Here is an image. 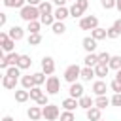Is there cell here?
<instances>
[{
    "label": "cell",
    "instance_id": "6da1fadb",
    "mask_svg": "<svg viewBox=\"0 0 121 121\" xmlns=\"http://www.w3.org/2000/svg\"><path fill=\"white\" fill-rule=\"evenodd\" d=\"M19 17L23 19V21H26V23H30V21H38L40 17H42V13H40V8L38 6H25V8H21L19 9Z\"/></svg>",
    "mask_w": 121,
    "mask_h": 121
},
{
    "label": "cell",
    "instance_id": "7a4b0ae2",
    "mask_svg": "<svg viewBox=\"0 0 121 121\" xmlns=\"http://www.w3.org/2000/svg\"><path fill=\"white\" fill-rule=\"evenodd\" d=\"M78 78H81V68L78 64H70L66 70H64V81H68L70 85L78 81Z\"/></svg>",
    "mask_w": 121,
    "mask_h": 121
},
{
    "label": "cell",
    "instance_id": "3957f363",
    "mask_svg": "<svg viewBox=\"0 0 121 121\" xmlns=\"http://www.w3.org/2000/svg\"><path fill=\"white\" fill-rule=\"evenodd\" d=\"M42 112H43V119L45 121H57L60 117V110H59L57 104H47V106L42 108Z\"/></svg>",
    "mask_w": 121,
    "mask_h": 121
},
{
    "label": "cell",
    "instance_id": "277c9868",
    "mask_svg": "<svg viewBox=\"0 0 121 121\" xmlns=\"http://www.w3.org/2000/svg\"><path fill=\"white\" fill-rule=\"evenodd\" d=\"M79 28L81 30H95L98 28V17L95 15H85L79 19Z\"/></svg>",
    "mask_w": 121,
    "mask_h": 121
},
{
    "label": "cell",
    "instance_id": "5b68a950",
    "mask_svg": "<svg viewBox=\"0 0 121 121\" xmlns=\"http://www.w3.org/2000/svg\"><path fill=\"white\" fill-rule=\"evenodd\" d=\"M87 8H89V0H76L70 8V15L72 17H81Z\"/></svg>",
    "mask_w": 121,
    "mask_h": 121
},
{
    "label": "cell",
    "instance_id": "8992f818",
    "mask_svg": "<svg viewBox=\"0 0 121 121\" xmlns=\"http://www.w3.org/2000/svg\"><path fill=\"white\" fill-rule=\"evenodd\" d=\"M45 91H47V95H57L60 91V79L57 76H49L45 81Z\"/></svg>",
    "mask_w": 121,
    "mask_h": 121
},
{
    "label": "cell",
    "instance_id": "52a82bcc",
    "mask_svg": "<svg viewBox=\"0 0 121 121\" xmlns=\"http://www.w3.org/2000/svg\"><path fill=\"white\" fill-rule=\"evenodd\" d=\"M42 72L45 76H51L55 72V60H53V57H43L42 59Z\"/></svg>",
    "mask_w": 121,
    "mask_h": 121
},
{
    "label": "cell",
    "instance_id": "ba28073f",
    "mask_svg": "<svg viewBox=\"0 0 121 121\" xmlns=\"http://www.w3.org/2000/svg\"><path fill=\"white\" fill-rule=\"evenodd\" d=\"M9 38L11 40H15V42H19V40H23V36H25V28L23 26H19V25H13L11 28H9Z\"/></svg>",
    "mask_w": 121,
    "mask_h": 121
},
{
    "label": "cell",
    "instance_id": "9c48e42d",
    "mask_svg": "<svg viewBox=\"0 0 121 121\" xmlns=\"http://www.w3.org/2000/svg\"><path fill=\"white\" fill-rule=\"evenodd\" d=\"M68 93H70V96H72V98H76V100H79V98L83 96V85L76 81V83H72V85H70V89H68Z\"/></svg>",
    "mask_w": 121,
    "mask_h": 121
},
{
    "label": "cell",
    "instance_id": "30bf717a",
    "mask_svg": "<svg viewBox=\"0 0 121 121\" xmlns=\"http://www.w3.org/2000/svg\"><path fill=\"white\" fill-rule=\"evenodd\" d=\"M81 45H83V49H85L87 53H95V51H96V40H95L93 36H87V38H83Z\"/></svg>",
    "mask_w": 121,
    "mask_h": 121
},
{
    "label": "cell",
    "instance_id": "8fae6325",
    "mask_svg": "<svg viewBox=\"0 0 121 121\" xmlns=\"http://www.w3.org/2000/svg\"><path fill=\"white\" fill-rule=\"evenodd\" d=\"M53 15H55V21H62V23H64V19L70 17V9H68L66 6H62V8H55Z\"/></svg>",
    "mask_w": 121,
    "mask_h": 121
},
{
    "label": "cell",
    "instance_id": "7c38bea8",
    "mask_svg": "<svg viewBox=\"0 0 121 121\" xmlns=\"http://www.w3.org/2000/svg\"><path fill=\"white\" fill-rule=\"evenodd\" d=\"M106 91H108V87H106V81H102V79H96V81L93 83V93H95L96 96H102V95H106Z\"/></svg>",
    "mask_w": 121,
    "mask_h": 121
},
{
    "label": "cell",
    "instance_id": "4fadbf2b",
    "mask_svg": "<svg viewBox=\"0 0 121 121\" xmlns=\"http://www.w3.org/2000/svg\"><path fill=\"white\" fill-rule=\"evenodd\" d=\"M26 115H28L30 121H38V119L43 117V112H42V108H38V106H30L28 112H26Z\"/></svg>",
    "mask_w": 121,
    "mask_h": 121
},
{
    "label": "cell",
    "instance_id": "5bb4252c",
    "mask_svg": "<svg viewBox=\"0 0 121 121\" xmlns=\"http://www.w3.org/2000/svg\"><path fill=\"white\" fill-rule=\"evenodd\" d=\"M85 113H87V119H89V121H100V119H102V110L96 108V106H93V108L87 110Z\"/></svg>",
    "mask_w": 121,
    "mask_h": 121
},
{
    "label": "cell",
    "instance_id": "9a60e30c",
    "mask_svg": "<svg viewBox=\"0 0 121 121\" xmlns=\"http://www.w3.org/2000/svg\"><path fill=\"white\" fill-rule=\"evenodd\" d=\"M62 108H64L66 112H74L76 108H79V102H78L76 98L68 96V98H64V100H62Z\"/></svg>",
    "mask_w": 121,
    "mask_h": 121
},
{
    "label": "cell",
    "instance_id": "2e32d148",
    "mask_svg": "<svg viewBox=\"0 0 121 121\" xmlns=\"http://www.w3.org/2000/svg\"><path fill=\"white\" fill-rule=\"evenodd\" d=\"M108 72H110V66H108V64H100V62H98V64L95 66V76H96L98 79L106 78V76H108Z\"/></svg>",
    "mask_w": 121,
    "mask_h": 121
},
{
    "label": "cell",
    "instance_id": "e0dca14e",
    "mask_svg": "<svg viewBox=\"0 0 121 121\" xmlns=\"http://www.w3.org/2000/svg\"><path fill=\"white\" fill-rule=\"evenodd\" d=\"M2 87L4 89H15L17 87V78H11V76H6L2 78Z\"/></svg>",
    "mask_w": 121,
    "mask_h": 121
},
{
    "label": "cell",
    "instance_id": "ac0fdd59",
    "mask_svg": "<svg viewBox=\"0 0 121 121\" xmlns=\"http://www.w3.org/2000/svg\"><path fill=\"white\" fill-rule=\"evenodd\" d=\"M83 62H85V66L95 68V66L98 64V55H96V53H87V55H85V59H83Z\"/></svg>",
    "mask_w": 121,
    "mask_h": 121
},
{
    "label": "cell",
    "instance_id": "d6986e66",
    "mask_svg": "<svg viewBox=\"0 0 121 121\" xmlns=\"http://www.w3.org/2000/svg\"><path fill=\"white\" fill-rule=\"evenodd\" d=\"M78 102H79V108H83L85 112H87V110H91V108L95 106V100H93L91 96H85V95H83V96H81Z\"/></svg>",
    "mask_w": 121,
    "mask_h": 121
},
{
    "label": "cell",
    "instance_id": "ffe728a7",
    "mask_svg": "<svg viewBox=\"0 0 121 121\" xmlns=\"http://www.w3.org/2000/svg\"><path fill=\"white\" fill-rule=\"evenodd\" d=\"M38 8H40V13H42V15H53V11H55V9H53V4H51V2H45V0H43Z\"/></svg>",
    "mask_w": 121,
    "mask_h": 121
},
{
    "label": "cell",
    "instance_id": "44dd1931",
    "mask_svg": "<svg viewBox=\"0 0 121 121\" xmlns=\"http://www.w3.org/2000/svg\"><path fill=\"white\" fill-rule=\"evenodd\" d=\"M91 36L98 42V40H104V38H108V28H95V30H91Z\"/></svg>",
    "mask_w": 121,
    "mask_h": 121
},
{
    "label": "cell",
    "instance_id": "7402d4cb",
    "mask_svg": "<svg viewBox=\"0 0 121 121\" xmlns=\"http://www.w3.org/2000/svg\"><path fill=\"white\" fill-rule=\"evenodd\" d=\"M93 78H95V68L83 66V68H81V79H83V81H91Z\"/></svg>",
    "mask_w": 121,
    "mask_h": 121
},
{
    "label": "cell",
    "instance_id": "603a6c76",
    "mask_svg": "<svg viewBox=\"0 0 121 121\" xmlns=\"http://www.w3.org/2000/svg\"><path fill=\"white\" fill-rule=\"evenodd\" d=\"M21 85H23V89H26V91H30L32 87H36L32 74H30V76H23V78H21Z\"/></svg>",
    "mask_w": 121,
    "mask_h": 121
},
{
    "label": "cell",
    "instance_id": "cb8c5ba5",
    "mask_svg": "<svg viewBox=\"0 0 121 121\" xmlns=\"http://www.w3.org/2000/svg\"><path fill=\"white\" fill-rule=\"evenodd\" d=\"M30 98V91H26V89H19V91H15V100L17 102H26Z\"/></svg>",
    "mask_w": 121,
    "mask_h": 121
},
{
    "label": "cell",
    "instance_id": "d4e9b609",
    "mask_svg": "<svg viewBox=\"0 0 121 121\" xmlns=\"http://www.w3.org/2000/svg\"><path fill=\"white\" fill-rule=\"evenodd\" d=\"M2 2H4L6 8H17V9L26 6V0H2Z\"/></svg>",
    "mask_w": 121,
    "mask_h": 121
},
{
    "label": "cell",
    "instance_id": "484cf974",
    "mask_svg": "<svg viewBox=\"0 0 121 121\" xmlns=\"http://www.w3.org/2000/svg\"><path fill=\"white\" fill-rule=\"evenodd\" d=\"M40 28H42V23H40V21H30V23H26L28 34H40Z\"/></svg>",
    "mask_w": 121,
    "mask_h": 121
},
{
    "label": "cell",
    "instance_id": "4316f807",
    "mask_svg": "<svg viewBox=\"0 0 121 121\" xmlns=\"http://www.w3.org/2000/svg\"><path fill=\"white\" fill-rule=\"evenodd\" d=\"M108 104H112V100H110L106 95H102V96H96V98H95V106H96V108H100V110H104Z\"/></svg>",
    "mask_w": 121,
    "mask_h": 121
},
{
    "label": "cell",
    "instance_id": "83f0119b",
    "mask_svg": "<svg viewBox=\"0 0 121 121\" xmlns=\"http://www.w3.org/2000/svg\"><path fill=\"white\" fill-rule=\"evenodd\" d=\"M0 47H2V51L4 53H13V47H15V40H6V42H2L0 43Z\"/></svg>",
    "mask_w": 121,
    "mask_h": 121
},
{
    "label": "cell",
    "instance_id": "f1b7e54d",
    "mask_svg": "<svg viewBox=\"0 0 121 121\" xmlns=\"http://www.w3.org/2000/svg\"><path fill=\"white\" fill-rule=\"evenodd\" d=\"M30 64H32V60H30V57L28 55H21V59H19V68L21 70H26V68H30Z\"/></svg>",
    "mask_w": 121,
    "mask_h": 121
},
{
    "label": "cell",
    "instance_id": "f546056e",
    "mask_svg": "<svg viewBox=\"0 0 121 121\" xmlns=\"http://www.w3.org/2000/svg\"><path fill=\"white\" fill-rule=\"evenodd\" d=\"M108 66H110L112 70H115V72H117V70H121V55H113Z\"/></svg>",
    "mask_w": 121,
    "mask_h": 121
},
{
    "label": "cell",
    "instance_id": "4dcf8cb0",
    "mask_svg": "<svg viewBox=\"0 0 121 121\" xmlns=\"http://www.w3.org/2000/svg\"><path fill=\"white\" fill-rule=\"evenodd\" d=\"M51 28H53L55 34H64V32H66V25H64L62 21H55V25H53Z\"/></svg>",
    "mask_w": 121,
    "mask_h": 121
},
{
    "label": "cell",
    "instance_id": "1f68e13d",
    "mask_svg": "<svg viewBox=\"0 0 121 121\" xmlns=\"http://www.w3.org/2000/svg\"><path fill=\"white\" fill-rule=\"evenodd\" d=\"M43 95H45V93H43V91H42V87H38V85L30 89V98H32V100H38V98H42Z\"/></svg>",
    "mask_w": 121,
    "mask_h": 121
},
{
    "label": "cell",
    "instance_id": "d6a6232c",
    "mask_svg": "<svg viewBox=\"0 0 121 121\" xmlns=\"http://www.w3.org/2000/svg\"><path fill=\"white\" fill-rule=\"evenodd\" d=\"M40 23L45 25V26H53L55 25V15H42L40 17Z\"/></svg>",
    "mask_w": 121,
    "mask_h": 121
},
{
    "label": "cell",
    "instance_id": "836d02e7",
    "mask_svg": "<svg viewBox=\"0 0 121 121\" xmlns=\"http://www.w3.org/2000/svg\"><path fill=\"white\" fill-rule=\"evenodd\" d=\"M4 74H6V76H11V78H17V79H19V76H21V68H19V66H9V68H8Z\"/></svg>",
    "mask_w": 121,
    "mask_h": 121
},
{
    "label": "cell",
    "instance_id": "e575fe53",
    "mask_svg": "<svg viewBox=\"0 0 121 121\" xmlns=\"http://www.w3.org/2000/svg\"><path fill=\"white\" fill-rule=\"evenodd\" d=\"M42 43V34H28V45H40Z\"/></svg>",
    "mask_w": 121,
    "mask_h": 121
},
{
    "label": "cell",
    "instance_id": "d590c367",
    "mask_svg": "<svg viewBox=\"0 0 121 121\" xmlns=\"http://www.w3.org/2000/svg\"><path fill=\"white\" fill-rule=\"evenodd\" d=\"M110 60H112V55H110L108 51L98 53V62H100V64H110Z\"/></svg>",
    "mask_w": 121,
    "mask_h": 121
},
{
    "label": "cell",
    "instance_id": "8d00e7d4",
    "mask_svg": "<svg viewBox=\"0 0 121 121\" xmlns=\"http://www.w3.org/2000/svg\"><path fill=\"white\" fill-rule=\"evenodd\" d=\"M32 78H34V83H36L38 87H40V85H42L43 81H47V79H45V74H43V72H34V74H32Z\"/></svg>",
    "mask_w": 121,
    "mask_h": 121
},
{
    "label": "cell",
    "instance_id": "74e56055",
    "mask_svg": "<svg viewBox=\"0 0 121 121\" xmlns=\"http://www.w3.org/2000/svg\"><path fill=\"white\" fill-rule=\"evenodd\" d=\"M60 121H76V117H74V112H62L60 113Z\"/></svg>",
    "mask_w": 121,
    "mask_h": 121
},
{
    "label": "cell",
    "instance_id": "f35d334b",
    "mask_svg": "<svg viewBox=\"0 0 121 121\" xmlns=\"http://www.w3.org/2000/svg\"><path fill=\"white\" fill-rule=\"evenodd\" d=\"M100 6L104 9H113L115 8V0H100Z\"/></svg>",
    "mask_w": 121,
    "mask_h": 121
},
{
    "label": "cell",
    "instance_id": "ab89813d",
    "mask_svg": "<svg viewBox=\"0 0 121 121\" xmlns=\"http://www.w3.org/2000/svg\"><path fill=\"white\" fill-rule=\"evenodd\" d=\"M110 100H112L113 106H119V108H121V93H113V96H112Z\"/></svg>",
    "mask_w": 121,
    "mask_h": 121
},
{
    "label": "cell",
    "instance_id": "60d3db41",
    "mask_svg": "<svg viewBox=\"0 0 121 121\" xmlns=\"http://www.w3.org/2000/svg\"><path fill=\"white\" fill-rule=\"evenodd\" d=\"M119 36H121V34H119L113 26H110V28H108V38H110V40H115V38H119Z\"/></svg>",
    "mask_w": 121,
    "mask_h": 121
},
{
    "label": "cell",
    "instance_id": "b9f144b4",
    "mask_svg": "<svg viewBox=\"0 0 121 121\" xmlns=\"http://www.w3.org/2000/svg\"><path fill=\"white\" fill-rule=\"evenodd\" d=\"M110 89H112L113 93H121V83H119L117 79H113V81L110 83Z\"/></svg>",
    "mask_w": 121,
    "mask_h": 121
},
{
    "label": "cell",
    "instance_id": "7bdbcfd3",
    "mask_svg": "<svg viewBox=\"0 0 121 121\" xmlns=\"http://www.w3.org/2000/svg\"><path fill=\"white\" fill-rule=\"evenodd\" d=\"M36 102H38V106H42V108H43V106H47V104H49V98H47V95H43V96H42V98H38Z\"/></svg>",
    "mask_w": 121,
    "mask_h": 121
},
{
    "label": "cell",
    "instance_id": "ee69618b",
    "mask_svg": "<svg viewBox=\"0 0 121 121\" xmlns=\"http://www.w3.org/2000/svg\"><path fill=\"white\" fill-rule=\"evenodd\" d=\"M112 26H113V28H115V30H117V32H119V34H121V19H115V21H113V25H112Z\"/></svg>",
    "mask_w": 121,
    "mask_h": 121
},
{
    "label": "cell",
    "instance_id": "f6af8a7d",
    "mask_svg": "<svg viewBox=\"0 0 121 121\" xmlns=\"http://www.w3.org/2000/svg\"><path fill=\"white\" fill-rule=\"evenodd\" d=\"M6 21H8V15H6V13H0V26H4Z\"/></svg>",
    "mask_w": 121,
    "mask_h": 121
},
{
    "label": "cell",
    "instance_id": "bcb514c9",
    "mask_svg": "<svg viewBox=\"0 0 121 121\" xmlns=\"http://www.w3.org/2000/svg\"><path fill=\"white\" fill-rule=\"evenodd\" d=\"M42 2H43V0H26V4H28V6H40Z\"/></svg>",
    "mask_w": 121,
    "mask_h": 121
},
{
    "label": "cell",
    "instance_id": "7dc6e473",
    "mask_svg": "<svg viewBox=\"0 0 121 121\" xmlns=\"http://www.w3.org/2000/svg\"><path fill=\"white\" fill-rule=\"evenodd\" d=\"M53 4H55L57 8H62V6L66 4V0H53Z\"/></svg>",
    "mask_w": 121,
    "mask_h": 121
},
{
    "label": "cell",
    "instance_id": "c3c4849f",
    "mask_svg": "<svg viewBox=\"0 0 121 121\" xmlns=\"http://www.w3.org/2000/svg\"><path fill=\"white\" fill-rule=\"evenodd\" d=\"M115 79L121 83V70H117V74H115Z\"/></svg>",
    "mask_w": 121,
    "mask_h": 121
},
{
    "label": "cell",
    "instance_id": "681fc988",
    "mask_svg": "<svg viewBox=\"0 0 121 121\" xmlns=\"http://www.w3.org/2000/svg\"><path fill=\"white\" fill-rule=\"evenodd\" d=\"M115 8H117V11H121V0H115Z\"/></svg>",
    "mask_w": 121,
    "mask_h": 121
},
{
    "label": "cell",
    "instance_id": "f907efd6",
    "mask_svg": "<svg viewBox=\"0 0 121 121\" xmlns=\"http://www.w3.org/2000/svg\"><path fill=\"white\" fill-rule=\"evenodd\" d=\"M2 121H13V117L11 115H6V117H2Z\"/></svg>",
    "mask_w": 121,
    "mask_h": 121
},
{
    "label": "cell",
    "instance_id": "816d5d0a",
    "mask_svg": "<svg viewBox=\"0 0 121 121\" xmlns=\"http://www.w3.org/2000/svg\"><path fill=\"white\" fill-rule=\"evenodd\" d=\"M100 121H104V119H100Z\"/></svg>",
    "mask_w": 121,
    "mask_h": 121
},
{
    "label": "cell",
    "instance_id": "f5cc1de1",
    "mask_svg": "<svg viewBox=\"0 0 121 121\" xmlns=\"http://www.w3.org/2000/svg\"><path fill=\"white\" fill-rule=\"evenodd\" d=\"M28 121H30V119H28Z\"/></svg>",
    "mask_w": 121,
    "mask_h": 121
}]
</instances>
